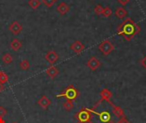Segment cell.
Wrapping results in <instances>:
<instances>
[{
  "label": "cell",
  "instance_id": "obj_1",
  "mask_svg": "<svg viewBox=\"0 0 146 123\" xmlns=\"http://www.w3.org/2000/svg\"><path fill=\"white\" fill-rule=\"evenodd\" d=\"M140 31V27L130 17L125 19L123 22L117 27L118 35L122 36L127 41H130Z\"/></svg>",
  "mask_w": 146,
  "mask_h": 123
},
{
  "label": "cell",
  "instance_id": "obj_2",
  "mask_svg": "<svg viewBox=\"0 0 146 123\" xmlns=\"http://www.w3.org/2000/svg\"><path fill=\"white\" fill-rule=\"evenodd\" d=\"M80 96V92L77 90V88L74 86V85H69L68 86H67L65 88V90L60 93V94H57L56 97L57 98H65L66 99L68 100H75L78 97Z\"/></svg>",
  "mask_w": 146,
  "mask_h": 123
},
{
  "label": "cell",
  "instance_id": "obj_3",
  "mask_svg": "<svg viewBox=\"0 0 146 123\" xmlns=\"http://www.w3.org/2000/svg\"><path fill=\"white\" fill-rule=\"evenodd\" d=\"M92 114L90 109L87 108H82L79 112H77L74 115V118L78 120V122L82 123H90L92 122Z\"/></svg>",
  "mask_w": 146,
  "mask_h": 123
},
{
  "label": "cell",
  "instance_id": "obj_4",
  "mask_svg": "<svg viewBox=\"0 0 146 123\" xmlns=\"http://www.w3.org/2000/svg\"><path fill=\"white\" fill-rule=\"evenodd\" d=\"M98 50L104 55V56H108L110 55L114 50H115V46L114 45L111 43V41H110L109 39L104 40L102 43L99 44L98 45Z\"/></svg>",
  "mask_w": 146,
  "mask_h": 123
},
{
  "label": "cell",
  "instance_id": "obj_5",
  "mask_svg": "<svg viewBox=\"0 0 146 123\" xmlns=\"http://www.w3.org/2000/svg\"><path fill=\"white\" fill-rule=\"evenodd\" d=\"M44 59L45 61L50 63V65H53L55 62H56L59 59V55L56 51H50L46 53V55L44 56Z\"/></svg>",
  "mask_w": 146,
  "mask_h": 123
},
{
  "label": "cell",
  "instance_id": "obj_6",
  "mask_svg": "<svg viewBox=\"0 0 146 123\" xmlns=\"http://www.w3.org/2000/svg\"><path fill=\"white\" fill-rule=\"evenodd\" d=\"M100 96H101V99L103 100V101H105L106 103H108L111 107H113L115 104H112L111 103V98L113 97V94H112V92L109 90V89H107V88H104V89H103L101 92H100Z\"/></svg>",
  "mask_w": 146,
  "mask_h": 123
},
{
  "label": "cell",
  "instance_id": "obj_7",
  "mask_svg": "<svg viewBox=\"0 0 146 123\" xmlns=\"http://www.w3.org/2000/svg\"><path fill=\"white\" fill-rule=\"evenodd\" d=\"M9 32L14 34V35H19L21 31H22V25L19 23L17 21H14L12 23L9 24Z\"/></svg>",
  "mask_w": 146,
  "mask_h": 123
},
{
  "label": "cell",
  "instance_id": "obj_8",
  "mask_svg": "<svg viewBox=\"0 0 146 123\" xmlns=\"http://www.w3.org/2000/svg\"><path fill=\"white\" fill-rule=\"evenodd\" d=\"M86 66L92 70V71H96L101 66V62L96 57H92L86 62Z\"/></svg>",
  "mask_w": 146,
  "mask_h": 123
},
{
  "label": "cell",
  "instance_id": "obj_9",
  "mask_svg": "<svg viewBox=\"0 0 146 123\" xmlns=\"http://www.w3.org/2000/svg\"><path fill=\"white\" fill-rule=\"evenodd\" d=\"M86 46L84 44H82L80 40H75L71 45H70V49L76 54H80L84 50H85Z\"/></svg>",
  "mask_w": 146,
  "mask_h": 123
},
{
  "label": "cell",
  "instance_id": "obj_10",
  "mask_svg": "<svg viewBox=\"0 0 146 123\" xmlns=\"http://www.w3.org/2000/svg\"><path fill=\"white\" fill-rule=\"evenodd\" d=\"M91 110V111L93 113V114H95V115H97V116H99V120L102 122H108L109 121H110V114L108 112V111H106V110H104V111H102V112H100V113H98V112H96L94 110H92V109H90Z\"/></svg>",
  "mask_w": 146,
  "mask_h": 123
},
{
  "label": "cell",
  "instance_id": "obj_11",
  "mask_svg": "<svg viewBox=\"0 0 146 123\" xmlns=\"http://www.w3.org/2000/svg\"><path fill=\"white\" fill-rule=\"evenodd\" d=\"M45 74L50 79L53 80L59 74V69L57 68V67L51 65L45 70Z\"/></svg>",
  "mask_w": 146,
  "mask_h": 123
},
{
  "label": "cell",
  "instance_id": "obj_12",
  "mask_svg": "<svg viewBox=\"0 0 146 123\" xmlns=\"http://www.w3.org/2000/svg\"><path fill=\"white\" fill-rule=\"evenodd\" d=\"M37 104L41 107L43 108L44 110H47L48 107L51 104V100L50 98H48L45 95H43L37 102Z\"/></svg>",
  "mask_w": 146,
  "mask_h": 123
},
{
  "label": "cell",
  "instance_id": "obj_13",
  "mask_svg": "<svg viewBox=\"0 0 146 123\" xmlns=\"http://www.w3.org/2000/svg\"><path fill=\"white\" fill-rule=\"evenodd\" d=\"M70 9V6L66 3L65 2H62L60 3L57 7H56V11L61 15H64L65 14H67Z\"/></svg>",
  "mask_w": 146,
  "mask_h": 123
},
{
  "label": "cell",
  "instance_id": "obj_14",
  "mask_svg": "<svg viewBox=\"0 0 146 123\" xmlns=\"http://www.w3.org/2000/svg\"><path fill=\"white\" fill-rule=\"evenodd\" d=\"M9 46H10V48H11L12 51H18L19 50L21 49V47H22V43H21V41L20 39H13L10 41V43H9Z\"/></svg>",
  "mask_w": 146,
  "mask_h": 123
},
{
  "label": "cell",
  "instance_id": "obj_15",
  "mask_svg": "<svg viewBox=\"0 0 146 123\" xmlns=\"http://www.w3.org/2000/svg\"><path fill=\"white\" fill-rule=\"evenodd\" d=\"M112 111H113V114L115 115V117L117 118H121L123 116H125V114H124V110L120 107V106H116V105H114L112 107Z\"/></svg>",
  "mask_w": 146,
  "mask_h": 123
},
{
  "label": "cell",
  "instance_id": "obj_16",
  "mask_svg": "<svg viewBox=\"0 0 146 123\" xmlns=\"http://www.w3.org/2000/svg\"><path fill=\"white\" fill-rule=\"evenodd\" d=\"M115 15L117 18L119 19H123L124 17L127 16V11L123 8V7H119L115 9Z\"/></svg>",
  "mask_w": 146,
  "mask_h": 123
},
{
  "label": "cell",
  "instance_id": "obj_17",
  "mask_svg": "<svg viewBox=\"0 0 146 123\" xmlns=\"http://www.w3.org/2000/svg\"><path fill=\"white\" fill-rule=\"evenodd\" d=\"M2 61L4 64H10L13 62V57L9 53H4L2 57Z\"/></svg>",
  "mask_w": 146,
  "mask_h": 123
},
{
  "label": "cell",
  "instance_id": "obj_18",
  "mask_svg": "<svg viewBox=\"0 0 146 123\" xmlns=\"http://www.w3.org/2000/svg\"><path fill=\"white\" fill-rule=\"evenodd\" d=\"M19 66H20V68H21L22 70L27 71V70H28V69L30 68V62H29V61H28V60H27V59H23V60H21V62H20Z\"/></svg>",
  "mask_w": 146,
  "mask_h": 123
},
{
  "label": "cell",
  "instance_id": "obj_19",
  "mask_svg": "<svg viewBox=\"0 0 146 123\" xmlns=\"http://www.w3.org/2000/svg\"><path fill=\"white\" fill-rule=\"evenodd\" d=\"M63 109L65 110H67V111H70V110H73V108H74V103H73V101L72 100H66L64 103H63Z\"/></svg>",
  "mask_w": 146,
  "mask_h": 123
},
{
  "label": "cell",
  "instance_id": "obj_20",
  "mask_svg": "<svg viewBox=\"0 0 146 123\" xmlns=\"http://www.w3.org/2000/svg\"><path fill=\"white\" fill-rule=\"evenodd\" d=\"M40 0H29L28 1V5L33 9H37L40 6Z\"/></svg>",
  "mask_w": 146,
  "mask_h": 123
},
{
  "label": "cell",
  "instance_id": "obj_21",
  "mask_svg": "<svg viewBox=\"0 0 146 123\" xmlns=\"http://www.w3.org/2000/svg\"><path fill=\"white\" fill-rule=\"evenodd\" d=\"M8 80H9L8 74L6 73H4V72H3V71H1L0 72V83L5 84V83L8 82Z\"/></svg>",
  "mask_w": 146,
  "mask_h": 123
},
{
  "label": "cell",
  "instance_id": "obj_22",
  "mask_svg": "<svg viewBox=\"0 0 146 123\" xmlns=\"http://www.w3.org/2000/svg\"><path fill=\"white\" fill-rule=\"evenodd\" d=\"M111 15H112V10H111V9H110V7H105V8L104 9V11H103V13H102V15H103L104 17L108 18V17L111 16Z\"/></svg>",
  "mask_w": 146,
  "mask_h": 123
},
{
  "label": "cell",
  "instance_id": "obj_23",
  "mask_svg": "<svg viewBox=\"0 0 146 123\" xmlns=\"http://www.w3.org/2000/svg\"><path fill=\"white\" fill-rule=\"evenodd\" d=\"M104 7L101 5V4H97L96 6H95V8H94V12L97 14V15H102V13H103V11H104Z\"/></svg>",
  "mask_w": 146,
  "mask_h": 123
},
{
  "label": "cell",
  "instance_id": "obj_24",
  "mask_svg": "<svg viewBox=\"0 0 146 123\" xmlns=\"http://www.w3.org/2000/svg\"><path fill=\"white\" fill-rule=\"evenodd\" d=\"M56 0H42V2L44 3V5L48 8H50L53 6V4L56 3Z\"/></svg>",
  "mask_w": 146,
  "mask_h": 123
},
{
  "label": "cell",
  "instance_id": "obj_25",
  "mask_svg": "<svg viewBox=\"0 0 146 123\" xmlns=\"http://www.w3.org/2000/svg\"><path fill=\"white\" fill-rule=\"evenodd\" d=\"M6 114H7V110H6L4 107L0 106V117H2V118H3Z\"/></svg>",
  "mask_w": 146,
  "mask_h": 123
},
{
  "label": "cell",
  "instance_id": "obj_26",
  "mask_svg": "<svg viewBox=\"0 0 146 123\" xmlns=\"http://www.w3.org/2000/svg\"><path fill=\"white\" fill-rule=\"evenodd\" d=\"M117 123H130V122L127 119L126 116H123V117H121V118L119 119V121H118Z\"/></svg>",
  "mask_w": 146,
  "mask_h": 123
},
{
  "label": "cell",
  "instance_id": "obj_27",
  "mask_svg": "<svg viewBox=\"0 0 146 123\" xmlns=\"http://www.w3.org/2000/svg\"><path fill=\"white\" fill-rule=\"evenodd\" d=\"M130 1H131V0H118V3H119L120 4H121L122 6H125V5H127Z\"/></svg>",
  "mask_w": 146,
  "mask_h": 123
},
{
  "label": "cell",
  "instance_id": "obj_28",
  "mask_svg": "<svg viewBox=\"0 0 146 123\" xmlns=\"http://www.w3.org/2000/svg\"><path fill=\"white\" fill-rule=\"evenodd\" d=\"M140 63H141V65H142L145 68H146V56H145V57H143V59L140 61Z\"/></svg>",
  "mask_w": 146,
  "mask_h": 123
},
{
  "label": "cell",
  "instance_id": "obj_29",
  "mask_svg": "<svg viewBox=\"0 0 146 123\" xmlns=\"http://www.w3.org/2000/svg\"><path fill=\"white\" fill-rule=\"evenodd\" d=\"M4 89H5L4 85H3V84H2V83H0V92H3V91H4Z\"/></svg>",
  "mask_w": 146,
  "mask_h": 123
},
{
  "label": "cell",
  "instance_id": "obj_30",
  "mask_svg": "<svg viewBox=\"0 0 146 123\" xmlns=\"http://www.w3.org/2000/svg\"><path fill=\"white\" fill-rule=\"evenodd\" d=\"M0 123H5V121L2 117H0Z\"/></svg>",
  "mask_w": 146,
  "mask_h": 123
},
{
  "label": "cell",
  "instance_id": "obj_31",
  "mask_svg": "<svg viewBox=\"0 0 146 123\" xmlns=\"http://www.w3.org/2000/svg\"><path fill=\"white\" fill-rule=\"evenodd\" d=\"M106 123H116V122H115V121H111V120H110V121H109L108 122H106Z\"/></svg>",
  "mask_w": 146,
  "mask_h": 123
},
{
  "label": "cell",
  "instance_id": "obj_32",
  "mask_svg": "<svg viewBox=\"0 0 146 123\" xmlns=\"http://www.w3.org/2000/svg\"><path fill=\"white\" fill-rule=\"evenodd\" d=\"M12 123H17V122H12Z\"/></svg>",
  "mask_w": 146,
  "mask_h": 123
},
{
  "label": "cell",
  "instance_id": "obj_33",
  "mask_svg": "<svg viewBox=\"0 0 146 123\" xmlns=\"http://www.w3.org/2000/svg\"><path fill=\"white\" fill-rule=\"evenodd\" d=\"M77 123H82V122H77Z\"/></svg>",
  "mask_w": 146,
  "mask_h": 123
},
{
  "label": "cell",
  "instance_id": "obj_34",
  "mask_svg": "<svg viewBox=\"0 0 146 123\" xmlns=\"http://www.w3.org/2000/svg\"><path fill=\"white\" fill-rule=\"evenodd\" d=\"M0 72H1V71H0Z\"/></svg>",
  "mask_w": 146,
  "mask_h": 123
}]
</instances>
